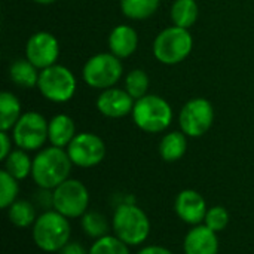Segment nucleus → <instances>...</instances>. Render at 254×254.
<instances>
[{
    "mask_svg": "<svg viewBox=\"0 0 254 254\" xmlns=\"http://www.w3.org/2000/svg\"><path fill=\"white\" fill-rule=\"evenodd\" d=\"M152 223L149 216L140 208L132 198L116 205L112 216V232L129 247L144 244L150 235Z\"/></svg>",
    "mask_w": 254,
    "mask_h": 254,
    "instance_id": "obj_1",
    "label": "nucleus"
},
{
    "mask_svg": "<svg viewBox=\"0 0 254 254\" xmlns=\"http://www.w3.org/2000/svg\"><path fill=\"white\" fill-rule=\"evenodd\" d=\"M73 162L65 149L49 146L43 147L33 158L31 179L37 188L54 190L70 179Z\"/></svg>",
    "mask_w": 254,
    "mask_h": 254,
    "instance_id": "obj_2",
    "label": "nucleus"
},
{
    "mask_svg": "<svg viewBox=\"0 0 254 254\" xmlns=\"http://www.w3.org/2000/svg\"><path fill=\"white\" fill-rule=\"evenodd\" d=\"M31 238L39 250L45 253H58L71 241L70 220L55 210L43 211L31 228Z\"/></svg>",
    "mask_w": 254,
    "mask_h": 254,
    "instance_id": "obj_3",
    "label": "nucleus"
},
{
    "mask_svg": "<svg viewBox=\"0 0 254 254\" xmlns=\"http://www.w3.org/2000/svg\"><path fill=\"white\" fill-rule=\"evenodd\" d=\"M131 116L137 128L147 134H158L171 125L173 109L165 98L147 94L135 100Z\"/></svg>",
    "mask_w": 254,
    "mask_h": 254,
    "instance_id": "obj_4",
    "label": "nucleus"
},
{
    "mask_svg": "<svg viewBox=\"0 0 254 254\" xmlns=\"http://www.w3.org/2000/svg\"><path fill=\"white\" fill-rule=\"evenodd\" d=\"M193 48V39L188 28L171 25L164 28L153 42L155 58L165 64L174 65L185 61Z\"/></svg>",
    "mask_w": 254,
    "mask_h": 254,
    "instance_id": "obj_5",
    "label": "nucleus"
},
{
    "mask_svg": "<svg viewBox=\"0 0 254 254\" xmlns=\"http://www.w3.org/2000/svg\"><path fill=\"white\" fill-rule=\"evenodd\" d=\"M122 63L121 58L115 57L112 52H101L92 55L83 65L82 76L88 86L95 89L113 88L122 77Z\"/></svg>",
    "mask_w": 254,
    "mask_h": 254,
    "instance_id": "obj_6",
    "label": "nucleus"
},
{
    "mask_svg": "<svg viewBox=\"0 0 254 254\" xmlns=\"http://www.w3.org/2000/svg\"><path fill=\"white\" fill-rule=\"evenodd\" d=\"M54 210L71 219H80L89 210V190L77 179H67L54 190Z\"/></svg>",
    "mask_w": 254,
    "mask_h": 254,
    "instance_id": "obj_7",
    "label": "nucleus"
},
{
    "mask_svg": "<svg viewBox=\"0 0 254 254\" xmlns=\"http://www.w3.org/2000/svg\"><path fill=\"white\" fill-rule=\"evenodd\" d=\"M37 89L52 103H67L76 92V77L65 65L54 64L40 70Z\"/></svg>",
    "mask_w": 254,
    "mask_h": 254,
    "instance_id": "obj_8",
    "label": "nucleus"
},
{
    "mask_svg": "<svg viewBox=\"0 0 254 254\" xmlns=\"http://www.w3.org/2000/svg\"><path fill=\"white\" fill-rule=\"evenodd\" d=\"M49 122L37 112H27L12 128V140L18 149L25 152H39L48 140Z\"/></svg>",
    "mask_w": 254,
    "mask_h": 254,
    "instance_id": "obj_9",
    "label": "nucleus"
},
{
    "mask_svg": "<svg viewBox=\"0 0 254 254\" xmlns=\"http://www.w3.org/2000/svg\"><path fill=\"white\" fill-rule=\"evenodd\" d=\"M214 122V107L205 98H192L180 110L179 125L190 138L202 137L210 131Z\"/></svg>",
    "mask_w": 254,
    "mask_h": 254,
    "instance_id": "obj_10",
    "label": "nucleus"
},
{
    "mask_svg": "<svg viewBox=\"0 0 254 254\" xmlns=\"http://www.w3.org/2000/svg\"><path fill=\"white\" fill-rule=\"evenodd\" d=\"M67 153L73 165L79 168H92L100 165L106 158V143L92 132H80L67 146Z\"/></svg>",
    "mask_w": 254,
    "mask_h": 254,
    "instance_id": "obj_11",
    "label": "nucleus"
},
{
    "mask_svg": "<svg viewBox=\"0 0 254 254\" xmlns=\"http://www.w3.org/2000/svg\"><path fill=\"white\" fill-rule=\"evenodd\" d=\"M60 57V43L57 37L48 31H39L30 36L25 45V58L39 70L57 64Z\"/></svg>",
    "mask_w": 254,
    "mask_h": 254,
    "instance_id": "obj_12",
    "label": "nucleus"
},
{
    "mask_svg": "<svg viewBox=\"0 0 254 254\" xmlns=\"http://www.w3.org/2000/svg\"><path fill=\"white\" fill-rule=\"evenodd\" d=\"M174 211L183 223L196 226L204 223L208 205L205 198L198 190L185 189L174 199Z\"/></svg>",
    "mask_w": 254,
    "mask_h": 254,
    "instance_id": "obj_13",
    "label": "nucleus"
},
{
    "mask_svg": "<svg viewBox=\"0 0 254 254\" xmlns=\"http://www.w3.org/2000/svg\"><path fill=\"white\" fill-rule=\"evenodd\" d=\"M134 103V98L125 89L113 86L101 91V94L97 97L95 106L103 116L110 119H119L132 113Z\"/></svg>",
    "mask_w": 254,
    "mask_h": 254,
    "instance_id": "obj_14",
    "label": "nucleus"
},
{
    "mask_svg": "<svg viewBox=\"0 0 254 254\" xmlns=\"http://www.w3.org/2000/svg\"><path fill=\"white\" fill-rule=\"evenodd\" d=\"M219 249L220 243L217 234L204 223L190 226L183 240L185 254H219Z\"/></svg>",
    "mask_w": 254,
    "mask_h": 254,
    "instance_id": "obj_15",
    "label": "nucleus"
},
{
    "mask_svg": "<svg viewBox=\"0 0 254 254\" xmlns=\"http://www.w3.org/2000/svg\"><path fill=\"white\" fill-rule=\"evenodd\" d=\"M109 49L118 58L131 57L138 46L137 31L129 25H116L109 34Z\"/></svg>",
    "mask_w": 254,
    "mask_h": 254,
    "instance_id": "obj_16",
    "label": "nucleus"
},
{
    "mask_svg": "<svg viewBox=\"0 0 254 254\" xmlns=\"http://www.w3.org/2000/svg\"><path fill=\"white\" fill-rule=\"evenodd\" d=\"M74 137H76V125L68 115L60 113L49 121L48 140L51 146L67 149V146L71 143Z\"/></svg>",
    "mask_w": 254,
    "mask_h": 254,
    "instance_id": "obj_17",
    "label": "nucleus"
},
{
    "mask_svg": "<svg viewBox=\"0 0 254 254\" xmlns=\"http://www.w3.org/2000/svg\"><path fill=\"white\" fill-rule=\"evenodd\" d=\"M188 150V135L183 131L167 132L159 141V155L165 162L180 161Z\"/></svg>",
    "mask_w": 254,
    "mask_h": 254,
    "instance_id": "obj_18",
    "label": "nucleus"
},
{
    "mask_svg": "<svg viewBox=\"0 0 254 254\" xmlns=\"http://www.w3.org/2000/svg\"><path fill=\"white\" fill-rule=\"evenodd\" d=\"M6 211L9 222L19 229L33 228L34 222L39 217L36 204L28 199H16Z\"/></svg>",
    "mask_w": 254,
    "mask_h": 254,
    "instance_id": "obj_19",
    "label": "nucleus"
},
{
    "mask_svg": "<svg viewBox=\"0 0 254 254\" xmlns=\"http://www.w3.org/2000/svg\"><path fill=\"white\" fill-rule=\"evenodd\" d=\"M39 74H40L39 68L34 64H31L27 58L25 60L19 58L13 61L9 67V77L19 88L30 89L37 86Z\"/></svg>",
    "mask_w": 254,
    "mask_h": 254,
    "instance_id": "obj_20",
    "label": "nucleus"
},
{
    "mask_svg": "<svg viewBox=\"0 0 254 254\" xmlns=\"http://www.w3.org/2000/svg\"><path fill=\"white\" fill-rule=\"evenodd\" d=\"M3 170H6L12 177L16 180H25L27 177H31L33 171V159L28 156V152L22 149H13L10 155L3 161Z\"/></svg>",
    "mask_w": 254,
    "mask_h": 254,
    "instance_id": "obj_21",
    "label": "nucleus"
},
{
    "mask_svg": "<svg viewBox=\"0 0 254 254\" xmlns=\"http://www.w3.org/2000/svg\"><path fill=\"white\" fill-rule=\"evenodd\" d=\"M80 228L85 232L86 237L95 240H100L106 235L110 234L112 231V220L109 222L107 217L94 210H88L82 217H80Z\"/></svg>",
    "mask_w": 254,
    "mask_h": 254,
    "instance_id": "obj_22",
    "label": "nucleus"
},
{
    "mask_svg": "<svg viewBox=\"0 0 254 254\" xmlns=\"http://www.w3.org/2000/svg\"><path fill=\"white\" fill-rule=\"evenodd\" d=\"M22 116L19 100L4 91L0 94V131H10Z\"/></svg>",
    "mask_w": 254,
    "mask_h": 254,
    "instance_id": "obj_23",
    "label": "nucleus"
},
{
    "mask_svg": "<svg viewBox=\"0 0 254 254\" xmlns=\"http://www.w3.org/2000/svg\"><path fill=\"white\" fill-rule=\"evenodd\" d=\"M199 15V7L195 0H174L171 6L173 24L182 28H190Z\"/></svg>",
    "mask_w": 254,
    "mask_h": 254,
    "instance_id": "obj_24",
    "label": "nucleus"
},
{
    "mask_svg": "<svg viewBox=\"0 0 254 254\" xmlns=\"http://www.w3.org/2000/svg\"><path fill=\"white\" fill-rule=\"evenodd\" d=\"M159 7V0H121L122 13L134 21L150 18Z\"/></svg>",
    "mask_w": 254,
    "mask_h": 254,
    "instance_id": "obj_25",
    "label": "nucleus"
},
{
    "mask_svg": "<svg viewBox=\"0 0 254 254\" xmlns=\"http://www.w3.org/2000/svg\"><path fill=\"white\" fill-rule=\"evenodd\" d=\"M19 196V180L12 177L6 170L0 171V208L7 210Z\"/></svg>",
    "mask_w": 254,
    "mask_h": 254,
    "instance_id": "obj_26",
    "label": "nucleus"
},
{
    "mask_svg": "<svg viewBox=\"0 0 254 254\" xmlns=\"http://www.w3.org/2000/svg\"><path fill=\"white\" fill-rule=\"evenodd\" d=\"M147 89H149V76H147V73L144 70L134 68L127 74V77H125V91L134 100H140L144 95H147Z\"/></svg>",
    "mask_w": 254,
    "mask_h": 254,
    "instance_id": "obj_27",
    "label": "nucleus"
},
{
    "mask_svg": "<svg viewBox=\"0 0 254 254\" xmlns=\"http://www.w3.org/2000/svg\"><path fill=\"white\" fill-rule=\"evenodd\" d=\"M129 246L121 241L113 234H109L100 240H95L89 247V254H131Z\"/></svg>",
    "mask_w": 254,
    "mask_h": 254,
    "instance_id": "obj_28",
    "label": "nucleus"
},
{
    "mask_svg": "<svg viewBox=\"0 0 254 254\" xmlns=\"http://www.w3.org/2000/svg\"><path fill=\"white\" fill-rule=\"evenodd\" d=\"M229 220H231L229 213L223 205H213V207H208V211L204 219V225L210 228L211 231H214L216 234H219L228 228Z\"/></svg>",
    "mask_w": 254,
    "mask_h": 254,
    "instance_id": "obj_29",
    "label": "nucleus"
},
{
    "mask_svg": "<svg viewBox=\"0 0 254 254\" xmlns=\"http://www.w3.org/2000/svg\"><path fill=\"white\" fill-rule=\"evenodd\" d=\"M37 208H42L43 211L54 210V193L49 189H42L39 188V192L34 195V201Z\"/></svg>",
    "mask_w": 254,
    "mask_h": 254,
    "instance_id": "obj_30",
    "label": "nucleus"
},
{
    "mask_svg": "<svg viewBox=\"0 0 254 254\" xmlns=\"http://www.w3.org/2000/svg\"><path fill=\"white\" fill-rule=\"evenodd\" d=\"M12 137L7 134V131H0V161L3 162L9 155L10 152L13 150L12 149Z\"/></svg>",
    "mask_w": 254,
    "mask_h": 254,
    "instance_id": "obj_31",
    "label": "nucleus"
},
{
    "mask_svg": "<svg viewBox=\"0 0 254 254\" xmlns=\"http://www.w3.org/2000/svg\"><path fill=\"white\" fill-rule=\"evenodd\" d=\"M58 254H89V249H85L77 241H70L58 252Z\"/></svg>",
    "mask_w": 254,
    "mask_h": 254,
    "instance_id": "obj_32",
    "label": "nucleus"
},
{
    "mask_svg": "<svg viewBox=\"0 0 254 254\" xmlns=\"http://www.w3.org/2000/svg\"><path fill=\"white\" fill-rule=\"evenodd\" d=\"M137 254H174L170 249L159 246V244H150V246H144L141 247Z\"/></svg>",
    "mask_w": 254,
    "mask_h": 254,
    "instance_id": "obj_33",
    "label": "nucleus"
},
{
    "mask_svg": "<svg viewBox=\"0 0 254 254\" xmlns=\"http://www.w3.org/2000/svg\"><path fill=\"white\" fill-rule=\"evenodd\" d=\"M34 3H39V4H52L55 3L57 0H33Z\"/></svg>",
    "mask_w": 254,
    "mask_h": 254,
    "instance_id": "obj_34",
    "label": "nucleus"
}]
</instances>
